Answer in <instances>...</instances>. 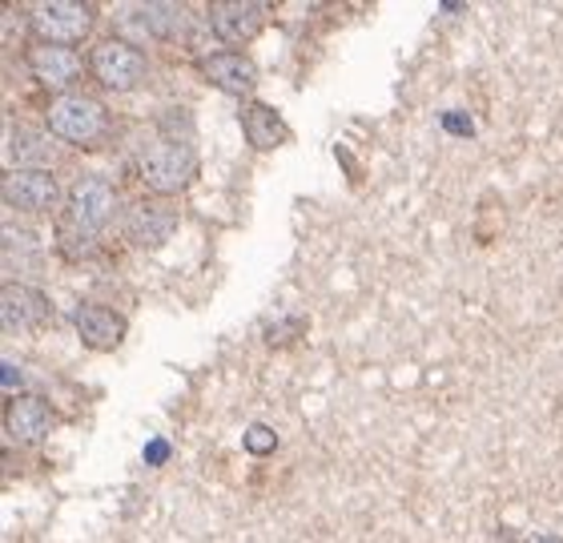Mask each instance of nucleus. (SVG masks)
<instances>
[{
	"mask_svg": "<svg viewBox=\"0 0 563 543\" xmlns=\"http://www.w3.org/2000/svg\"><path fill=\"white\" fill-rule=\"evenodd\" d=\"M4 387H16V366L4 363Z\"/></svg>",
	"mask_w": 563,
	"mask_h": 543,
	"instance_id": "22",
	"label": "nucleus"
},
{
	"mask_svg": "<svg viewBox=\"0 0 563 543\" xmlns=\"http://www.w3.org/2000/svg\"><path fill=\"white\" fill-rule=\"evenodd\" d=\"M89 69L106 89L113 93H130L145 81L150 73V60L133 41H121V36H109V41H97L93 53H89Z\"/></svg>",
	"mask_w": 563,
	"mask_h": 543,
	"instance_id": "3",
	"label": "nucleus"
},
{
	"mask_svg": "<svg viewBox=\"0 0 563 543\" xmlns=\"http://www.w3.org/2000/svg\"><path fill=\"white\" fill-rule=\"evenodd\" d=\"M242 133H246L250 149H258V154H271V149H278V145L290 137L282 113L266 106V101H250V106L242 109Z\"/></svg>",
	"mask_w": 563,
	"mask_h": 543,
	"instance_id": "15",
	"label": "nucleus"
},
{
	"mask_svg": "<svg viewBox=\"0 0 563 543\" xmlns=\"http://www.w3.org/2000/svg\"><path fill=\"white\" fill-rule=\"evenodd\" d=\"M271 9L262 0H218L210 4V29L222 36L225 45H242L266 29Z\"/></svg>",
	"mask_w": 563,
	"mask_h": 543,
	"instance_id": "8",
	"label": "nucleus"
},
{
	"mask_svg": "<svg viewBox=\"0 0 563 543\" xmlns=\"http://www.w3.org/2000/svg\"><path fill=\"white\" fill-rule=\"evenodd\" d=\"M165 459H169V443H165V439H153V443H145V463L162 467Z\"/></svg>",
	"mask_w": 563,
	"mask_h": 543,
	"instance_id": "21",
	"label": "nucleus"
},
{
	"mask_svg": "<svg viewBox=\"0 0 563 543\" xmlns=\"http://www.w3.org/2000/svg\"><path fill=\"white\" fill-rule=\"evenodd\" d=\"M73 326H77L89 351H118L125 343V319L113 307H101V302H77Z\"/></svg>",
	"mask_w": 563,
	"mask_h": 543,
	"instance_id": "11",
	"label": "nucleus"
},
{
	"mask_svg": "<svg viewBox=\"0 0 563 543\" xmlns=\"http://www.w3.org/2000/svg\"><path fill=\"white\" fill-rule=\"evenodd\" d=\"M24 60H29V69L36 73V81L53 85V89H65V85H73L77 77H81V69H85L81 57H77L73 48H65V45H45V41L29 45Z\"/></svg>",
	"mask_w": 563,
	"mask_h": 543,
	"instance_id": "14",
	"label": "nucleus"
},
{
	"mask_svg": "<svg viewBox=\"0 0 563 543\" xmlns=\"http://www.w3.org/2000/svg\"><path fill=\"white\" fill-rule=\"evenodd\" d=\"M4 206L21 213H45L60 201V186L48 169H9L0 181Z\"/></svg>",
	"mask_w": 563,
	"mask_h": 543,
	"instance_id": "6",
	"label": "nucleus"
},
{
	"mask_svg": "<svg viewBox=\"0 0 563 543\" xmlns=\"http://www.w3.org/2000/svg\"><path fill=\"white\" fill-rule=\"evenodd\" d=\"M57 137L53 133H41L29 130V125H21V130L9 133V149L12 157H21V166H53V154H57Z\"/></svg>",
	"mask_w": 563,
	"mask_h": 543,
	"instance_id": "16",
	"label": "nucleus"
},
{
	"mask_svg": "<svg viewBox=\"0 0 563 543\" xmlns=\"http://www.w3.org/2000/svg\"><path fill=\"white\" fill-rule=\"evenodd\" d=\"M97 21L93 4H81V0H48V4H36L29 12V29H33L45 45H65L69 48L73 41L89 36Z\"/></svg>",
	"mask_w": 563,
	"mask_h": 543,
	"instance_id": "4",
	"label": "nucleus"
},
{
	"mask_svg": "<svg viewBox=\"0 0 563 543\" xmlns=\"http://www.w3.org/2000/svg\"><path fill=\"white\" fill-rule=\"evenodd\" d=\"M53 407L48 399L41 395H12L9 407H4V431H9L12 443H21V447H33L41 439L53 431Z\"/></svg>",
	"mask_w": 563,
	"mask_h": 543,
	"instance_id": "10",
	"label": "nucleus"
},
{
	"mask_svg": "<svg viewBox=\"0 0 563 543\" xmlns=\"http://www.w3.org/2000/svg\"><path fill=\"white\" fill-rule=\"evenodd\" d=\"M198 65H201V77H206L210 85H218L222 93L246 97L258 89V69H254V60H250L246 53H238V48L206 53Z\"/></svg>",
	"mask_w": 563,
	"mask_h": 543,
	"instance_id": "9",
	"label": "nucleus"
},
{
	"mask_svg": "<svg viewBox=\"0 0 563 543\" xmlns=\"http://www.w3.org/2000/svg\"><path fill=\"white\" fill-rule=\"evenodd\" d=\"M118 24L121 33L130 36H162V41H174L189 24V12L181 4H130L118 16Z\"/></svg>",
	"mask_w": 563,
	"mask_h": 543,
	"instance_id": "13",
	"label": "nucleus"
},
{
	"mask_svg": "<svg viewBox=\"0 0 563 543\" xmlns=\"http://www.w3.org/2000/svg\"><path fill=\"white\" fill-rule=\"evenodd\" d=\"M53 319V302L41 286L33 282H4L0 295V322L4 331H36Z\"/></svg>",
	"mask_w": 563,
	"mask_h": 543,
	"instance_id": "7",
	"label": "nucleus"
},
{
	"mask_svg": "<svg viewBox=\"0 0 563 543\" xmlns=\"http://www.w3.org/2000/svg\"><path fill=\"white\" fill-rule=\"evenodd\" d=\"M528 543H563L560 535H536V540H528Z\"/></svg>",
	"mask_w": 563,
	"mask_h": 543,
	"instance_id": "23",
	"label": "nucleus"
},
{
	"mask_svg": "<svg viewBox=\"0 0 563 543\" xmlns=\"http://www.w3.org/2000/svg\"><path fill=\"white\" fill-rule=\"evenodd\" d=\"M242 447H246V455H274V451H278V431H274V426H266V423L246 426Z\"/></svg>",
	"mask_w": 563,
	"mask_h": 543,
	"instance_id": "18",
	"label": "nucleus"
},
{
	"mask_svg": "<svg viewBox=\"0 0 563 543\" xmlns=\"http://www.w3.org/2000/svg\"><path fill=\"white\" fill-rule=\"evenodd\" d=\"M113 210H118V189L109 186L106 178H77L65 198V218H60L57 230V250L65 258H81L85 250H93V242L101 237L109 222H113Z\"/></svg>",
	"mask_w": 563,
	"mask_h": 543,
	"instance_id": "1",
	"label": "nucleus"
},
{
	"mask_svg": "<svg viewBox=\"0 0 563 543\" xmlns=\"http://www.w3.org/2000/svg\"><path fill=\"white\" fill-rule=\"evenodd\" d=\"M439 125L451 130L455 137H475V121H471V113H463V109H443V113H439Z\"/></svg>",
	"mask_w": 563,
	"mask_h": 543,
	"instance_id": "20",
	"label": "nucleus"
},
{
	"mask_svg": "<svg viewBox=\"0 0 563 543\" xmlns=\"http://www.w3.org/2000/svg\"><path fill=\"white\" fill-rule=\"evenodd\" d=\"M157 130L165 133V142L186 145L194 137V113H186V109H165L162 118H157Z\"/></svg>",
	"mask_w": 563,
	"mask_h": 543,
	"instance_id": "17",
	"label": "nucleus"
},
{
	"mask_svg": "<svg viewBox=\"0 0 563 543\" xmlns=\"http://www.w3.org/2000/svg\"><path fill=\"white\" fill-rule=\"evenodd\" d=\"M302 334H306V319L302 314H294V319L274 322L271 331H266V346H290L294 339H302Z\"/></svg>",
	"mask_w": 563,
	"mask_h": 543,
	"instance_id": "19",
	"label": "nucleus"
},
{
	"mask_svg": "<svg viewBox=\"0 0 563 543\" xmlns=\"http://www.w3.org/2000/svg\"><path fill=\"white\" fill-rule=\"evenodd\" d=\"M141 178L157 193H177L198 178V154L177 142H153L141 149Z\"/></svg>",
	"mask_w": 563,
	"mask_h": 543,
	"instance_id": "5",
	"label": "nucleus"
},
{
	"mask_svg": "<svg viewBox=\"0 0 563 543\" xmlns=\"http://www.w3.org/2000/svg\"><path fill=\"white\" fill-rule=\"evenodd\" d=\"M48 133L65 145H101L109 133V109L93 97H57L45 113Z\"/></svg>",
	"mask_w": 563,
	"mask_h": 543,
	"instance_id": "2",
	"label": "nucleus"
},
{
	"mask_svg": "<svg viewBox=\"0 0 563 543\" xmlns=\"http://www.w3.org/2000/svg\"><path fill=\"white\" fill-rule=\"evenodd\" d=\"M177 230V210L162 206V201H137L125 213V237L137 250H157L165 246Z\"/></svg>",
	"mask_w": 563,
	"mask_h": 543,
	"instance_id": "12",
	"label": "nucleus"
}]
</instances>
